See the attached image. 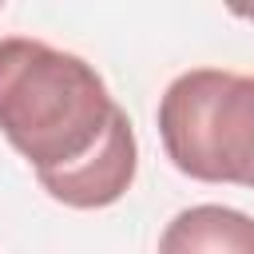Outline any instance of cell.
<instances>
[{"instance_id":"6da1fadb","label":"cell","mask_w":254,"mask_h":254,"mask_svg":"<svg viewBox=\"0 0 254 254\" xmlns=\"http://www.w3.org/2000/svg\"><path fill=\"white\" fill-rule=\"evenodd\" d=\"M115 115L119 103L87 60L32 36L0 40V131L36 175L83 163Z\"/></svg>"},{"instance_id":"277c9868","label":"cell","mask_w":254,"mask_h":254,"mask_svg":"<svg viewBox=\"0 0 254 254\" xmlns=\"http://www.w3.org/2000/svg\"><path fill=\"white\" fill-rule=\"evenodd\" d=\"M159 254H254V218L218 202L187 206L167 222Z\"/></svg>"},{"instance_id":"7a4b0ae2","label":"cell","mask_w":254,"mask_h":254,"mask_svg":"<svg viewBox=\"0 0 254 254\" xmlns=\"http://www.w3.org/2000/svg\"><path fill=\"white\" fill-rule=\"evenodd\" d=\"M167 159L198 183L254 179V75L190 67L159 99Z\"/></svg>"},{"instance_id":"3957f363","label":"cell","mask_w":254,"mask_h":254,"mask_svg":"<svg viewBox=\"0 0 254 254\" xmlns=\"http://www.w3.org/2000/svg\"><path fill=\"white\" fill-rule=\"evenodd\" d=\"M135 167H139L135 131H131V119L119 107L103 143L83 163H75L67 171H56V175H36V179L56 202L75 206V210H99V206H111V202L123 198V190L135 179Z\"/></svg>"},{"instance_id":"5b68a950","label":"cell","mask_w":254,"mask_h":254,"mask_svg":"<svg viewBox=\"0 0 254 254\" xmlns=\"http://www.w3.org/2000/svg\"><path fill=\"white\" fill-rule=\"evenodd\" d=\"M250 187H254V179H250Z\"/></svg>"}]
</instances>
